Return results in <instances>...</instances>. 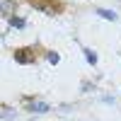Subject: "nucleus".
Instances as JSON below:
<instances>
[{
	"label": "nucleus",
	"mask_w": 121,
	"mask_h": 121,
	"mask_svg": "<svg viewBox=\"0 0 121 121\" xmlns=\"http://www.w3.org/2000/svg\"><path fill=\"white\" fill-rule=\"evenodd\" d=\"M29 109H32V112L44 114V112H48V104H46V102H32V104H29Z\"/></svg>",
	"instance_id": "nucleus-1"
},
{
	"label": "nucleus",
	"mask_w": 121,
	"mask_h": 121,
	"mask_svg": "<svg viewBox=\"0 0 121 121\" xmlns=\"http://www.w3.org/2000/svg\"><path fill=\"white\" fill-rule=\"evenodd\" d=\"M97 15H99V17H104V19H109V22H116V12H112V10H102V7H99V10H97Z\"/></svg>",
	"instance_id": "nucleus-2"
},
{
	"label": "nucleus",
	"mask_w": 121,
	"mask_h": 121,
	"mask_svg": "<svg viewBox=\"0 0 121 121\" xmlns=\"http://www.w3.org/2000/svg\"><path fill=\"white\" fill-rule=\"evenodd\" d=\"M82 51H85V58H87V63H90V65H97V53L92 51V48H82Z\"/></svg>",
	"instance_id": "nucleus-3"
},
{
	"label": "nucleus",
	"mask_w": 121,
	"mask_h": 121,
	"mask_svg": "<svg viewBox=\"0 0 121 121\" xmlns=\"http://www.w3.org/2000/svg\"><path fill=\"white\" fill-rule=\"evenodd\" d=\"M10 24H12L15 29H24V27H27V22H24L22 17H12V19H10Z\"/></svg>",
	"instance_id": "nucleus-4"
},
{
	"label": "nucleus",
	"mask_w": 121,
	"mask_h": 121,
	"mask_svg": "<svg viewBox=\"0 0 121 121\" xmlns=\"http://www.w3.org/2000/svg\"><path fill=\"white\" fill-rule=\"evenodd\" d=\"M48 63H58V53H53V51L48 53Z\"/></svg>",
	"instance_id": "nucleus-5"
}]
</instances>
